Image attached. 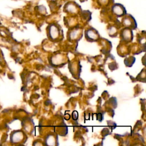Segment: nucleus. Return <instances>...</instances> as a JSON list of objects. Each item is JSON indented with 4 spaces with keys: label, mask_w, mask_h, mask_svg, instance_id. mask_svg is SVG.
<instances>
[{
    "label": "nucleus",
    "mask_w": 146,
    "mask_h": 146,
    "mask_svg": "<svg viewBox=\"0 0 146 146\" xmlns=\"http://www.w3.org/2000/svg\"><path fill=\"white\" fill-rule=\"evenodd\" d=\"M85 37L87 41L93 42L98 40L99 38V34L96 29L91 27L85 31Z\"/></svg>",
    "instance_id": "2"
},
{
    "label": "nucleus",
    "mask_w": 146,
    "mask_h": 146,
    "mask_svg": "<svg viewBox=\"0 0 146 146\" xmlns=\"http://www.w3.org/2000/svg\"><path fill=\"white\" fill-rule=\"evenodd\" d=\"M123 24L126 27L131 29V30L135 29L136 28L137 25L135 20L132 17L125 16L122 19Z\"/></svg>",
    "instance_id": "3"
},
{
    "label": "nucleus",
    "mask_w": 146,
    "mask_h": 146,
    "mask_svg": "<svg viewBox=\"0 0 146 146\" xmlns=\"http://www.w3.org/2000/svg\"><path fill=\"white\" fill-rule=\"evenodd\" d=\"M108 0H100V2L103 3H106L107 2Z\"/></svg>",
    "instance_id": "7"
},
{
    "label": "nucleus",
    "mask_w": 146,
    "mask_h": 146,
    "mask_svg": "<svg viewBox=\"0 0 146 146\" xmlns=\"http://www.w3.org/2000/svg\"><path fill=\"white\" fill-rule=\"evenodd\" d=\"M66 9L68 12L71 13H75L78 11V9L74 3H68L66 6Z\"/></svg>",
    "instance_id": "6"
},
{
    "label": "nucleus",
    "mask_w": 146,
    "mask_h": 146,
    "mask_svg": "<svg viewBox=\"0 0 146 146\" xmlns=\"http://www.w3.org/2000/svg\"><path fill=\"white\" fill-rule=\"evenodd\" d=\"M121 37L125 42H131L133 39V33L132 30L128 27L124 28L121 33Z\"/></svg>",
    "instance_id": "4"
},
{
    "label": "nucleus",
    "mask_w": 146,
    "mask_h": 146,
    "mask_svg": "<svg viewBox=\"0 0 146 146\" xmlns=\"http://www.w3.org/2000/svg\"><path fill=\"white\" fill-rule=\"evenodd\" d=\"M112 11L113 13L116 15L117 17H121L126 13V11L124 8V7L119 4H116L113 5V6L112 8Z\"/></svg>",
    "instance_id": "5"
},
{
    "label": "nucleus",
    "mask_w": 146,
    "mask_h": 146,
    "mask_svg": "<svg viewBox=\"0 0 146 146\" xmlns=\"http://www.w3.org/2000/svg\"><path fill=\"white\" fill-rule=\"evenodd\" d=\"M61 34L60 28L55 24H51L47 28V36L49 39L52 42L58 40Z\"/></svg>",
    "instance_id": "1"
}]
</instances>
